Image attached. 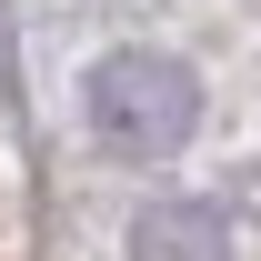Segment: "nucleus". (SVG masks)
<instances>
[{
    "mask_svg": "<svg viewBox=\"0 0 261 261\" xmlns=\"http://www.w3.org/2000/svg\"><path fill=\"white\" fill-rule=\"evenodd\" d=\"M81 111H91V141L111 161H181V141L201 130V81L171 50H100L91 81H81Z\"/></svg>",
    "mask_w": 261,
    "mask_h": 261,
    "instance_id": "obj_1",
    "label": "nucleus"
}]
</instances>
